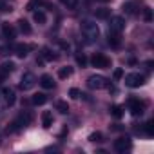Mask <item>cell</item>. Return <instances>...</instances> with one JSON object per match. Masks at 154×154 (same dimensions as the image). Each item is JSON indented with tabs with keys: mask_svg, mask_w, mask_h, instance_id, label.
<instances>
[{
	"mask_svg": "<svg viewBox=\"0 0 154 154\" xmlns=\"http://www.w3.org/2000/svg\"><path fill=\"white\" fill-rule=\"evenodd\" d=\"M143 131H145L147 136H154V123H152V122H147V123L143 125Z\"/></svg>",
	"mask_w": 154,
	"mask_h": 154,
	"instance_id": "obj_29",
	"label": "cell"
},
{
	"mask_svg": "<svg viewBox=\"0 0 154 154\" xmlns=\"http://www.w3.org/2000/svg\"><path fill=\"white\" fill-rule=\"evenodd\" d=\"M40 56L44 58V60H47V62H51V60H56V54L49 49V47H44L42 49V53H40Z\"/></svg>",
	"mask_w": 154,
	"mask_h": 154,
	"instance_id": "obj_19",
	"label": "cell"
},
{
	"mask_svg": "<svg viewBox=\"0 0 154 154\" xmlns=\"http://www.w3.org/2000/svg\"><path fill=\"white\" fill-rule=\"evenodd\" d=\"M131 147H132V143H131L129 136H120L118 140H114V149L118 152H127V150H131Z\"/></svg>",
	"mask_w": 154,
	"mask_h": 154,
	"instance_id": "obj_7",
	"label": "cell"
},
{
	"mask_svg": "<svg viewBox=\"0 0 154 154\" xmlns=\"http://www.w3.org/2000/svg\"><path fill=\"white\" fill-rule=\"evenodd\" d=\"M17 120H18V122L26 127V125H29V123L33 122V114H31L29 111H22V112L18 114V118H17Z\"/></svg>",
	"mask_w": 154,
	"mask_h": 154,
	"instance_id": "obj_14",
	"label": "cell"
},
{
	"mask_svg": "<svg viewBox=\"0 0 154 154\" xmlns=\"http://www.w3.org/2000/svg\"><path fill=\"white\" fill-rule=\"evenodd\" d=\"M69 96L74 98V100H76V98H80V91H78V89H71V91H69Z\"/></svg>",
	"mask_w": 154,
	"mask_h": 154,
	"instance_id": "obj_32",
	"label": "cell"
},
{
	"mask_svg": "<svg viewBox=\"0 0 154 154\" xmlns=\"http://www.w3.org/2000/svg\"><path fill=\"white\" fill-rule=\"evenodd\" d=\"M94 17L100 18V20H107V18L111 17V9H107V8H100V9L94 11Z\"/></svg>",
	"mask_w": 154,
	"mask_h": 154,
	"instance_id": "obj_17",
	"label": "cell"
},
{
	"mask_svg": "<svg viewBox=\"0 0 154 154\" xmlns=\"http://www.w3.org/2000/svg\"><path fill=\"white\" fill-rule=\"evenodd\" d=\"M44 6H45L47 9H54V6H53V4H49V2H44Z\"/></svg>",
	"mask_w": 154,
	"mask_h": 154,
	"instance_id": "obj_35",
	"label": "cell"
},
{
	"mask_svg": "<svg viewBox=\"0 0 154 154\" xmlns=\"http://www.w3.org/2000/svg\"><path fill=\"white\" fill-rule=\"evenodd\" d=\"M18 27H20V31H22L24 35H31V31H33V29H31V26H29V22H27V20H24V18H22V20H18Z\"/></svg>",
	"mask_w": 154,
	"mask_h": 154,
	"instance_id": "obj_20",
	"label": "cell"
},
{
	"mask_svg": "<svg viewBox=\"0 0 154 154\" xmlns=\"http://www.w3.org/2000/svg\"><path fill=\"white\" fill-rule=\"evenodd\" d=\"M65 134H67V127H65V129H63V131H62V132H60V138H63V136H65Z\"/></svg>",
	"mask_w": 154,
	"mask_h": 154,
	"instance_id": "obj_37",
	"label": "cell"
},
{
	"mask_svg": "<svg viewBox=\"0 0 154 154\" xmlns=\"http://www.w3.org/2000/svg\"><path fill=\"white\" fill-rule=\"evenodd\" d=\"M76 63H78L80 67H85L87 65V56L84 53H76Z\"/></svg>",
	"mask_w": 154,
	"mask_h": 154,
	"instance_id": "obj_26",
	"label": "cell"
},
{
	"mask_svg": "<svg viewBox=\"0 0 154 154\" xmlns=\"http://www.w3.org/2000/svg\"><path fill=\"white\" fill-rule=\"evenodd\" d=\"M35 84H36V78H35V74L33 72H24L22 74V78H20V84H18V87L22 89V91H29V89H33L35 87Z\"/></svg>",
	"mask_w": 154,
	"mask_h": 154,
	"instance_id": "obj_4",
	"label": "cell"
},
{
	"mask_svg": "<svg viewBox=\"0 0 154 154\" xmlns=\"http://www.w3.org/2000/svg\"><path fill=\"white\" fill-rule=\"evenodd\" d=\"M13 69H15L13 62H4L2 65H0V72L2 74H9V72H13Z\"/></svg>",
	"mask_w": 154,
	"mask_h": 154,
	"instance_id": "obj_21",
	"label": "cell"
},
{
	"mask_svg": "<svg viewBox=\"0 0 154 154\" xmlns=\"http://www.w3.org/2000/svg\"><path fill=\"white\" fill-rule=\"evenodd\" d=\"M33 20L36 22V24H45V13L44 11H33Z\"/></svg>",
	"mask_w": 154,
	"mask_h": 154,
	"instance_id": "obj_22",
	"label": "cell"
},
{
	"mask_svg": "<svg viewBox=\"0 0 154 154\" xmlns=\"http://www.w3.org/2000/svg\"><path fill=\"white\" fill-rule=\"evenodd\" d=\"M141 2L140 0H129V2H125L123 4V11L127 13V15H138L141 9Z\"/></svg>",
	"mask_w": 154,
	"mask_h": 154,
	"instance_id": "obj_8",
	"label": "cell"
},
{
	"mask_svg": "<svg viewBox=\"0 0 154 154\" xmlns=\"http://www.w3.org/2000/svg\"><path fill=\"white\" fill-rule=\"evenodd\" d=\"M45 102H47V94H44V93H36L31 98V103H35V105H44Z\"/></svg>",
	"mask_w": 154,
	"mask_h": 154,
	"instance_id": "obj_18",
	"label": "cell"
},
{
	"mask_svg": "<svg viewBox=\"0 0 154 154\" xmlns=\"http://www.w3.org/2000/svg\"><path fill=\"white\" fill-rule=\"evenodd\" d=\"M72 74V67H62L60 71H58V76L62 80H65V78H69V76Z\"/></svg>",
	"mask_w": 154,
	"mask_h": 154,
	"instance_id": "obj_25",
	"label": "cell"
},
{
	"mask_svg": "<svg viewBox=\"0 0 154 154\" xmlns=\"http://www.w3.org/2000/svg\"><path fill=\"white\" fill-rule=\"evenodd\" d=\"M80 29H82V33L85 35V38H89L91 42L100 36V27H98V24L93 22V20H82Z\"/></svg>",
	"mask_w": 154,
	"mask_h": 154,
	"instance_id": "obj_1",
	"label": "cell"
},
{
	"mask_svg": "<svg viewBox=\"0 0 154 154\" xmlns=\"http://www.w3.org/2000/svg\"><path fill=\"white\" fill-rule=\"evenodd\" d=\"M60 2H62V4H65V6H69V2H71V0H60Z\"/></svg>",
	"mask_w": 154,
	"mask_h": 154,
	"instance_id": "obj_38",
	"label": "cell"
},
{
	"mask_svg": "<svg viewBox=\"0 0 154 154\" xmlns=\"http://www.w3.org/2000/svg\"><path fill=\"white\" fill-rule=\"evenodd\" d=\"M125 27V20L122 17H112L111 18V24H109V31H116V33H122V29Z\"/></svg>",
	"mask_w": 154,
	"mask_h": 154,
	"instance_id": "obj_9",
	"label": "cell"
},
{
	"mask_svg": "<svg viewBox=\"0 0 154 154\" xmlns=\"http://www.w3.org/2000/svg\"><path fill=\"white\" fill-rule=\"evenodd\" d=\"M29 49H35V45H26V44H17L15 45V53H17L18 58H26Z\"/></svg>",
	"mask_w": 154,
	"mask_h": 154,
	"instance_id": "obj_12",
	"label": "cell"
},
{
	"mask_svg": "<svg viewBox=\"0 0 154 154\" xmlns=\"http://www.w3.org/2000/svg\"><path fill=\"white\" fill-rule=\"evenodd\" d=\"M9 11H13L11 4L6 2V0H0V13H9Z\"/></svg>",
	"mask_w": 154,
	"mask_h": 154,
	"instance_id": "obj_28",
	"label": "cell"
},
{
	"mask_svg": "<svg viewBox=\"0 0 154 154\" xmlns=\"http://www.w3.org/2000/svg\"><path fill=\"white\" fill-rule=\"evenodd\" d=\"M2 33H4V36L11 42L13 38H17V29L13 27V24H9V22H4L2 24Z\"/></svg>",
	"mask_w": 154,
	"mask_h": 154,
	"instance_id": "obj_10",
	"label": "cell"
},
{
	"mask_svg": "<svg viewBox=\"0 0 154 154\" xmlns=\"http://www.w3.org/2000/svg\"><path fill=\"white\" fill-rule=\"evenodd\" d=\"M42 125H44V129H49L53 125V114L49 111H44L42 112Z\"/></svg>",
	"mask_w": 154,
	"mask_h": 154,
	"instance_id": "obj_16",
	"label": "cell"
},
{
	"mask_svg": "<svg viewBox=\"0 0 154 154\" xmlns=\"http://www.w3.org/2000/svg\"><path fill=\"white\" fill-rule=\"evenodd\" d=\"M145 84V76L140 74V72H129L125 76V85L131 87V89H138Z\"/></svg>",
	"mask_w": 154,
	"mask_h": 154,
	"instance_id": "obj_2",
	"label": "cell"
},
{
	"mask_svg": "<svg viewBox=\"0 0 154 154\" xmlns=\"http://www.w3.org/2000/svg\"><path fill=\"white\" fill-rule=\"evenodd\" d=\"M89 141H93V143H102V141H103V134H102V132H93V134L89 136Z\"/></svg>",
	"mask_w": 154,
	"mask_h": 154,
	"instance_id": "obj_27",
	"label": "cell"
},
{
	"mask_svg": "<svg viewBox=\"0 0 154 154\" xmlns=\"http://www.w3.org/2000/svg\"><path fill=\"white\" fill-rule=\"evenodd\" d=\"M91 63H93V67H98V69H109L111 67V58L102 54V53H94L93 58H91Z\"/></svg>",
	"mask_w": 154,
	"mask_h": 154,
	"instance_id": "obj_3",
	"label": "cell"
},
{
	"mask_svg": "<svg viewBox=\"0 0 154 154\" xmlns=\"http://www.w3.org/2000/svg\"><path fill=\"white\" fill-rule=\"evenodd\" d=\"M40 85L44 89H53L54 87V82H53V78H51L49 74H42L40 76Z\"/></svg>",
	"mask_w": 154,
	"mask_h": 154,
	"instance_id": "obj_15",
	"label": "cell"
},
{
	"mask_svg": "<svg viewBox=\"0 0 154 154\" xmlns=\"http://www.w3.org/2000/svg\"><path fill=\"white\" fill-rule=\"evenodd\" d=\"M122 76H123V71H122V69H116V71H114V80H120Z\"/></svg>",
	"mask_w": 154,
	"mask_h": 154,
	"instance_id": "obj_34",
	"label": "cell"
},
{
	"mask_svg": "<svg viewBox=\"0 0 154 154\" xmlns=\"http://www.w3.org/2000/svg\"><path fill=\"white\" fill-rule=\"evenodd\" d=\"M40 4H42V0H29V4L26 6V9L27 11H35V8L40 6Z\"/></svg>",
	"mask_w": 154,
	"mask_h": 154,
	"instance_id": "obj_30",
	"label": "cell"
},
{
	"mask_svg": "<svg viewBox=\"0 0 154 154\" xmlns=\"http://www.w3.org/2000/svg\"><path fill=\"white\" fill-rule=\"evenodd\" d=\"M44 62H45V60H44L42 56H40V58H36V63H38V65H44Z\"/></svg>",
	"mask_w": 154,
	"mask_h": 154,
	"instance_id": "obj_36",
	"label": "cell"
},
{
	"mask_svg": "<svg viewBox=\"0 0 154 154\" xmlns=\"http://www.w3.org/2000/svg\"><path fill=\"white\" fill-rule=\"evenodd\" d=\"M4 78H6V74H2V72H0V82H2Z\"/></svg>",
	"mask_w": 154,
	"mask_h": 154,
	"instance_id": "obj_39",
	"label": "cell"
},
{
	"mask_svg": "<svg viewBox=\"0 0 154 154\" xmlns=\"http://www.w3.org/2000/svg\"><path fill=\"white\" fill-rule=\"evenodd\" d=\"M96 2H103L105 4V2H111V0H96Z\"/></svg>",
	"mask_w": 154,
	"mask_h": 154,
	"instance_id": "obj_40",
	"label": "cell"
},
{
	"mask_svg": "<svg viewBox=\"0 0 154 154\" xmlns=\"http://www.w3.org/2000/svg\"><path fill=\"white\" fill-rule=\"evenodd\" d=\"M107 42H109V45H111L112 49H118V47L122 45V35L116 33V31H109V38H107Z\"/></svg>",
	"mask_w": 154,
	"mask_h": 154,
	"instance_id": "obj_11",
	"label": "cell"
},
{
	"mask_svg": "<svg viewBox=\"0 0 154 154\" xmlns=\"http://www.w3.org/2000/svg\"><path fill=\"white\" fill-rule=\"evenodd\" d=\"M87 85H89V89H103L107 85V80L100 74H93L87 78Z\"/></svg>",
	"mask_w": 154,
	"mask_h": 154,
	"instance_id": "obj_6",
	"label": "cell"
},
{
	"mask_svg": "<svg viewBox=\"0 0 154 154\" xmlns=\"http://www.w3.org/2000/svg\"><path fill=\"white\" fill-rule=\"evenodd\" d=\"M54 107H56V111L58 112H62V114H65V112H69V105H67V102H56L54 103Z\"/></svg>",
	"mask_w": 154,
	"mask_h": 154,
	"instance_id": "obj_23",
	"label": "cell"
},
{
	"mask_svg": "<svg viewBox=\"0 0 154 154\" xmlns=\"http://www.w3.org/2000/svg\"><path fill=\"white\" fill-rule=\"evenodd\" d=\"M143 18H145V22H150V20H152V9L145 8V9H143Z\"/></svg>",
	"mask_w": 154,
	"mask_h": 154,
	"instance_id": "obj_31",
	"label": "cell"
},
{
	"mask_svg": "<svg viewBox=\"0 0 154 154\" xmlns=\"http://www.w3.org/2000/svg\"><path fill=\"white\" fill-rule=\"evenodd\" d=\"M129 111L132 116H141L143 111H145V102L138 100V98H131L129 100Z\"/></svg>",
	"mask_w": 154,
	"mask_h": 154,
	"instance_id": "obj_5",
	"label": "cell"
},
{
	"mask_svg": "<svg viewBox=\"0 0 154 154\" xmlns=\"http://www.w3.org/2000/svg\"><path fill=\"white\" fill-rule=\"evenodd\" d=\"M111 114H112L116 120H120V118L123 116V109H122V105H112V107H111Z\"/></svg>",
	"mask_w": 154,
	"mask_h": 154,
	"instance_id": "obj_24",
	"label": "cell"
},
{
	"mask_svg": "<svg viewBox=\"0 0 154 154\" xmlns=\"http://www.w3.org/2000/svg\"><path fill=\"white\" fill-rule=\"evenodd\" d=\"M2 94L6 96V102H8V105H13V103L17 102V96H15V91H13L11 87H4V89H2Z\"/></svg>",
	"mask_w": 154,
	"mask_h": 154,
	"instance_id": "obj_13",
	"label": "cell"
},
{
	"mask_svg": "<svg viewBox=\"0 0 154 154\" xmlns=\"http://www.w3.org/2000/svg\"><path fill=\"white\" fill-rule=\"evenodd\" d=\"M8 51H9V45L0 44V54H8Z\"/></svg>",
	"mask_w": 154,
	"mask_h": 154,
	"instance_id": "obj_33",
	"label": "cell"
}]
</instances>
